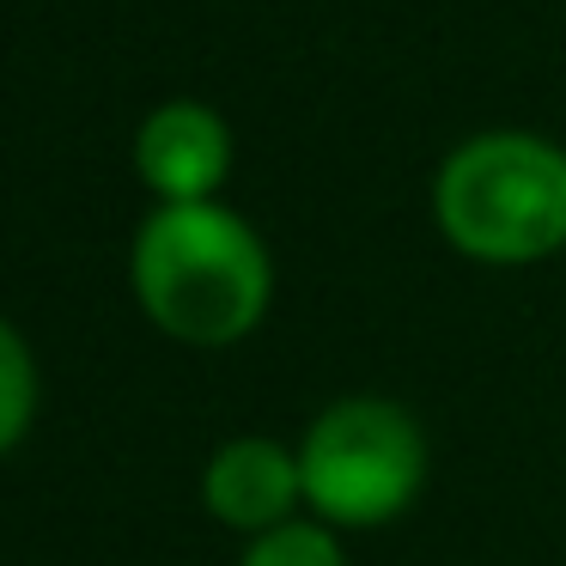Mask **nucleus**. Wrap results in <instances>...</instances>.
Instances as JSON below:
<instances>
[{"label": "nucleus", "mask_w": 566, "mask_h": 566, "mask_svg": "<svg viewBox=\"0 0 566 566\" xmlns=\"http://www.w3.org/2000/svg\"><path fill=\"white\" fill-rule=\"evenodd\" d=\"M135 298L171 342L232 347L262 323L274 262L220 201H159L135 232Z\"/></svg>", "instance_id": "1"}, {"label": "nucleus", "mask_w": 566, "mask_h": 566, "mask_svg": "<svg viewBox=\"0 0 566 566\" xmlns=\"http://www.w3.org/2000/svg\"><path fill=\"white\" fill-rule=\"evenodd\" d=\"M432 220L444 244L493 269L566 250V153L524 128L475 135L439 165Z\"/></svg>", "instance_id": "2"}, {"label": "nucleus", "mask_w": 566, "mask_h": 566, "mask_svg": "<svg viewBox=\"0 0 566 566\" xmlns=\"http://www.w3.org/2000/svg\"><path fill=\"white\" fill-rule=\"evenodd\" d=\"M298 481L323 524L371 530L408 512L427 481V439L415 415L384 396H342L311 420L298 444Z\"/></svg>", "instance_id": "3"}, {"label": "nucleus", "mask_w": 566, "mask_h": 566, "mask_svg": "<svg viewBox=\"0 0 566 566\" xmlns=\"http://www.w3.org/2000/svg\"><path fill=\"white\" fill-rule=\"evenodd\" d=\"M135 171L159 201H213L232 171V128L196 98H171L140 123Z\"/></svg>", "instance_id": "4"}, {"label": "nucleus", "mask_w": 566, "mask_h": 566, "mask_svg": "<svg viewBox=\"0 0 566 566\" xmlns=\"http://www.w3.org/2000/svg\"><path fill=\"white\" fill-rule=\"evenodd\" d=\"M293 500H305L298 451H281L274 439H232L201 469V505L226 530H244V536H262V530L286 524Z\"/></svg>", "instance_id": "5"}, {"label": "nucleus", "mask_w": 566, "mask_h": 566, "mask_svg": "<svg viewBox=\"0 0 566 566\" xmlns=\"http://www.w3.org/2000/svg\"><path fill=\"white\" fill-rule=\"evenodd\" d=\"M31 415H38V359L25 335L0 317V457L31 432Z\"/></svg>", "instance_id": "6"}, {"label": "nucleus", "mask_w": 566, "mask_h": 566, "mask_svg": "<svg viewBox=\"0 0 566 566\" xmlns=\"http://www.w3.org/2000/svg\"><path fill=\"white\" fill-rule=\"evenodd\" d=\"M238 566H347V554L329 536V524H293L286 517V524L262 530Z\"/></svg>", "instance_id": "7"}]
</instances>
